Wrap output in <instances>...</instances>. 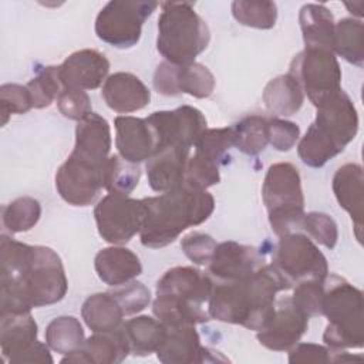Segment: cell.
I'll use <instances>...</instances> for the list:
<instances>
[{"label":"cell","instance_id":"7c38bea8","mask_svg":"<svg viewBox=\"0 0 364 364\" xmlns=\"http://www.w3.org/2000/svg\"><path fill=\"white\" fill-rule=\"evenodd\" d=\"M144 199L108 193L94 209L98 235L111 245H124L142 230L146 218Z\"/></svg>","mask_w":364,"mask_h":364},{"label":"cell","instance_id":"ffe728a7","mask_svg":"<svg viewBox=\"0 0 364 364\" xmlns=\"http://www.w3.org/2000/svg\"><path fill=\"white\" fill-rule=\"evenodd\" d=\"M63 88L95 90L108 78L109 61L97 50L84 48L70 54L58 65Z\"/></svg>","mask_w":364,"mask_h":364},{"label":"cell","instance_id":"2e32d148","mask_svg":"<svg viewBox=\"0 0 364 364\" xmlns=\"http://www.w3.org/2000/svg\"><path fill=\"white\" fill-rule=\"evenodd\" d=\"M154 88L166 97L189 94L195 98H208L215 90V77L200 63L183 65L162 61L154 73Z\"/></svg>","mask_w":364,"mask_h":364},{"label":"cell","instance_id":"ab89813d","mask_svg":"<svg viewBox=\"0 0 364 364\" xmlns=\"http://www.w3.org/2000/svg\"><path fill=\"white\" fill-rule=\"evenodd\" d=\"M219 166L220 165L216 161L195 152L188 159L183 183L196 189L206 191L208 188L220 182Z\"/></svg>","mask_w":364,"mask_h":364},{"label":"cell","instance_id":"836d02e7","mask_svg":"<svg viewBox=\"0 0 364 364\" xmlns=\"http://www.w3.org/2000/svg\"><path fill=\"white\" fill-rule=\"evenodd\" d=\"M141 169L136 164L124 159L119 154L109 155L104 166V189L108 193L128 196L138 185Z\"/></svg>","mask_w":364,"mask_h":364},{"label":"cell","instance_id":"d590c367","mask_svg":"<svg viewBox=\"0 0 364 364\" xmlns=\"http://www.w3.org/2000/svg\"><path fill=\"white\" fill-rule=\"evenodd\" d=\"M235 146L246 155H257L269 144L267 118L249 115L233 125Z\"/></svg>","mask_w":364,"mask_h":364},{"label":"cell","instance_id":"9a60e30c","mask_svg":"<svg viewBox=\"0 0 364 364\" xmlns=\"http://www.w3.org/2000/svg\"><path fill=\"white\" fill-rule=\"evenodd\" d=\"M145 119L155 136V152L169 146L191 149L206 129L205 115L191 105H182L172 111H155Z\"/></svg>","mask_w":364,"mask_h":364},{"label":"cell","instance_id":"7a4b0ae2","mask_svg":"<svg viewBox=\"0 0 364 364\" xmlns=\"http://www.w3.org/2000/svg\"><path fill=\"white\" fill-rule=\"evenodd\" d=\"M291 287L272 264H262L243 280L213 284L208 314L223 323L260 331L274 316L276 294Z\"/></svg>","mask_w":364,"mask_h":364},{"label":"cell","instance_id":"83f0119b","mask_svg":"<svg viewBox=\"0 0 364 364\" xmlns=\"http://www.w3.org/2000/svg\"><path fill=\"white\" fill-rule=\"evenodd\" d=\"M299 23L306 47L333 51L336 21L324 4H304L299 13Z\"/></svg>","mask_w":364,"mask_h":364},{"label":"cell","instance_id":"f546056e","mask_svg":"<svg viewBox=\"0 0 364 364\" xmlns=\"http://www.w3.org/2000/svg\"><path fill=\"white\" fill-rule=\"evenodd\" d=\"M81 316L88 328L100 333L119 328L125 314L111 293H95L82 303Z\"/></svg>","mask_w":364,"mask_h":364},{"label":"cell","instance_id":"4dcf8cb0","mask_svg":"<svg viewBox=\"0 0 364 364\" xmlns=\"http://www.w3.org/2000/svg\"><path fill=\"white\" fill-rule=\"evenodd\" d=\"M122 330L129 344V353L145 357L156 353L161 346L166 327L165 324L149 316H138L122 324Z\"/></svg>","mask_w":364,"mask_h":364},{"label":"cell","instance_id":"8fae6325","mask_svg":"<svg viewBox=\"0 0 364 364\" xmlns=\"http://www.w3.org/2000/svg\"><path fill=\"white\" fill-rule=\"evenodd\" d=\"M272 266L291 284L303 280L324 279L328 274L326 256L303 233L280 236L272 256Z\"/></svg>","mask_w":364,"mask_h":364},{"label":"cell","instance_id":"7dc6e473","mask_svg":"<svg viewBox=\"0 0 364 364\" xmlns=\"http://www.w3.org/2000/svg\"><path fill=\"white\" fill-rule=\"evenodd\" d=\"M267 131L269 144L280 152L290 151L300 136L299 125L282 118H267Z\"/></svg>","mask_w":364,"mask_h":364},{"label":"cell","instance_id":"f6af8a7d","mask_svg":"<svg viewBox=\"0 0 364 364\" xmlns=\"http://www.w3.org/2000/svg\"><path fill=\"white\" fill-rule=\"evenodd\" d=\"M57 107L65 118L74 121H81L92 112L88 94L77 88H63L57 97Z\"/></svg>","mask_w":364,"mask_h":364},{"label":"cell","instance_id":"ac0fdd59","mask_svg":"<svg viewBox=\"0 0 364 364\" xmlns=\"http://www.w3.org/2000/svg\"><path fill=\"white\" fill-rule=\"evenodd\" d=\"M307 327L309 317L294 306L291 297H284L277 301L272 321L257 331L256 338L269 350L289 351L300 341Z\"/></svg>","mask_w":364,"mask_h":364},{"label":"cell","instance_id":"5bb4252c","mask_svg":"<svg viewBox=\"0 0 364 364\" xmlns=\"http://www.w3.org/2000/svg\"><path fill=\"white\" fill-rule=\"evenodd\" d=\"M104 166L71 152L55 173L58 195L73 206L91 205L104 188Z\"/></svg>","mask_w":364,"mask_h":364},{"label":"cell","instance_id":"7bdbcfd3","mask_svg":"<svg viewBox=\"0 0 364 364\" xmlns=\"http://www.w3.org/2000/svg\"><path fill=\"white\" fill-rule=\"evenodd\" d=\"M0 108L3 125H6L10 115L26 114L30 111L33 108V101L28 88L20 84H3L0 87Z\"/></svg>","mask_w":364,"mask_h":364},{"label":"cell","instance_id":"cb8c5ba5","mask_svg":"<svg viewBox=\"0 0 364 364\" xmlns=\"http://www.w3.org/2000/svg\"><path fill=\"white\" fill-rule=\"evenodd\" d=\"M363 168L358 164H346L340 166L333 176L334 196L353 220L355 237L361 243L363 230V205H364V186H363Z\"/></svg>","mask_w":364,"mask_h":364},{"label":"cell","instance_id":"bcb514c9","mask_svg":"<svg viewBox=\"0 0 364 364\" xmlns=\"http://www.w3.org/2000/svg\"><path fill=\"white\" fill-rule=\"evenodd\" d=\"M216 246V240L210 235L202 232L188 233L181 240V247L185 256L195 264H209Z\"/></svg>","mask_w":364,"mask_h":364},{"label":"cell","instance_id":"1f68e13d","mask_svg":"<svg viewBox=\"0 0 364 364\" xmlns=\"http://www.w3.org/2000/svg\"><path fill=\"white\" fill-rule=\"evenodd\" d=\"M84 341L82 326L74 316L55 317L46 328V343L55 353L73 354L84 346Z\"/></svg>","mask_w":364,"mask_h":364},{"label":"cell","instance_id":"7402d4cb","mask_svg":"<svg viewBox=\"0 0 364 364\" xmlns=\"http://www.w3.org/2000/svg\"><path fill=\"white\" fill-rule=\"evenodd\" d=\"M129 354V344L122 326L112 331H100L90 336L84 346L65 355L61 363H91V364H115L121 363Z\"/></svg>","mask_w":364,"mask_h":364},{"label":"cell","instance_id":"8d00e7d4","mask_svg":"<svg viewBox=\"0 0 364 364\" xmlns=\"http://www.w3.org/2000/svg\"><path fill=\"white\" fill-rule=\"evenodd\" d=\"M41 216V205L31 196H21L3 206V226L10 233H21L33 229Z\"/></svg>","mask_w":364,"mask_h":364},{"label":"cell","instance_id":"603a6c76","mask_svg":"<svg viewBox=\"0 0 364 364\" xmlns=\"http://www.w3.org/2000/svg\"><path fill=\"white\" fill-rule=\"evenodd\" d=\"M101 92L107 107L119 114L139 111L151 101L148 87L136 75L124 71L111 74L105 80Z\"/></svg>","mask_w":364,"mask_h":364},{"label":"cell","instance_id":"d4e9b609","mask_svg":"<svg viewBox=\"0 0 364 364\" xmlns=\"http://www.w3.org/2000/svg\"><path fill=\"white\" fill-rule=\"evenodd\" d=\"M189 149L169 146L155 152L145 165L149 186L155 192H168L183 183Z\"/></svg>","mask_w":364,"mask_h":364},{"label":"cell","instance_id":"ee69618b","mask_svg":"<svg viewBox=\"0 0 364 364\" xmlns=\"http://www.w3.org/2000/svg\"><path fill=\"white\" fill-rule=\"evenodd\" d=\"M124 287L114 290L111 294L121 306L125 316H132L142 311L151 303V291L141 282H129L122 284Z\"/></svg>","mask_w":364,"mask_h":364},{"label":"cell","instance_id":"e0dca14e","mask_svg":"<svg viewBox=\"0 0 364 364\" xmlns=\"http://www.w3.org/2000/svg\"><path fill=\"white\" fill-rule=\"evenodd\" d=\"M166 331L156 357L164 364H192L225 361L216 351L200 346V338L193 324H165Z\"/></svg>","mask_w":364,"mask_h":364},{"label":"cell","instance_id":"30bf717a","mask_svg":"<svg viewBox=\"0 0 364 364\" xmlns=\"http://www.w3.org/2000/svg\"><path fill=\"white\" fill-rule=\"evenodd\" d=\"M289 74L300 84L303 92L317 108L323 101L341 90V68L333 51L304 47L294 55Z\"/></svg>","mask_w":364,"mask_h":364},{"label":"cell","instance_id":"277c9868","mask_svg":"<svg viewBox=\"0 0 364 364\" xmlns=\"http://www.w3.org/2000/svg\"><path fill=\"white\" fill-rule=\"evenodd\" d=\"M358 114L350 95L338 90L317 107L314 122L300 139L297 154L310 168H321L355 138Z\"/></svg>","mask_w":364,"mask_h":364},{"label":"cell","instance_id":"f1b7e54d","mask_svg":"<svg viewBox=\"0 0 364 364\" xmlns=\"http://www.w3.org/2000/svg\"><path fill=\"white\" fill-rule=\"evenodd\" d=\"M263 102L269 112L279 117L294 115L304 102V92L291 74L270 80L263 91Z\"/></svg>","mask_w":364,"mask_h":364},{"label":"cell","instance_id":"c3c4849f","mask_svg":"<svg viewBox=\"0 0 364 364\" xmlns=\"http://www.w3.org/2000/svg\"><path fill=\"white\" fill-rule=\"evenodd\" d=\"M289 363H333V351L314 343H297L289 350Z\"/></svg>","mask_w":364,"mask_h":364},{"label":"cell","instance_id":"4316f807","mask_svg":"<svg viewBox=\"0 0 364 364\" xmlns=\"http://www.w3.org/2000/svg\"><path fill=\"white\" fill-rule=\"evenodd\" d=\"M109 151L111 128L104 117L91 112L84 119L78 121L75 127L74 154L98 164H105L109 158Z\"/></svg>","mask_w":364,"mask_h":364},{"label":"cell","instance_id":"e575fe53","mask_svg":"<svg viewBox=\"0 0 364 364\" xmlns=\"http://www.w3.org/2000/svg\"><path fill=\"white\" fill-rule=\"evenodd\" d=\"M232 16L246 27L269 30L277 20V6L267 0H236L232 3Z\"/></svg>","mask_w":364,"mask_h":364},{"label":"cell","instance_id":"5b68a950","mask_svg":"<svg viewBox=\"0 0 364 364\" xmlns=\"http://www.w3.org/2000/svg\"><path fill=\"white\" fill-rule=\"evenodd\" d=\"M213 289L210 277L191 266L166 270L156 282L152 311L164 324H200L210 317L203 309Z\"/></svg>","mask_w":364,"mask_h":364},{"label":"cell","instance_id":"ba28073f","mask_svg":"<svg viewBox=\"0 0 364 364\" xmlns=\"http://www.w3.org/2000/svg\"><path fill=\"white\" fill-rule=\"evenodd\" d=\"M262 196L269 223L279 237L300 226L304 216V195L299 169L293 164L277 162L269 166Z\"/></svg>","mask_w":364,"mask_h":364},{"label":"cell","instance_id":"b9f144b4","mask_svg":"<svg viewBox=\"0 0 364 364\" xmlns=\"http://www.w3.org/2000/svg\"><path fill=\"white\" fill-rule=\"evenodd\" d=\"M300 226L314 239L317 243L327 249H334L338 240L337 223L331 216L323 212H309L304 213Z\"/></svg>","mask_w":364,"mask_h":364},{"label":"cell","instance_id":"6da1fadb","mask_svg":"<svg viewBox=\"0 0 364 364\" xmlns=\"http://www.w3.org/2000/svg\"><path fill=\"white\" fill-rule=\"evenodd\" d=\"M68 289L60 256L47 246L0 239V314L58 303Z\"/></svg>","mask_w":364,"mask_h":364},{"label":"cell","instance_id":"f35d334b","mask_svg":"<svg viewBox=\"0 0 364 364\" xmlns=\"http://www.w3.org/2000/svg\"><path fill=\"white\" fill-rule=\"evenodd\" d=\"M195 152H199L219 165L225 164V158L232 146H235V129L225 128H206L195 142Z\"/></svg>","mask_w":364,"mask_h":364},{"label":"cell","instance_id":"44dd1931","mask_svg":"<svg viewBox=\"0 0 364 364\" xmlns=\"http://www.w3.org/2000/svg\"><path fill=\"white\" fill-rule=\"evenodd\" d=\"M118 154L134 164L148 161L156 148L154 132L145 118L119 115L114 121Z\"/></svg>","mask_w":364,"mask_h":364},{"label":"cell","instance_id":"52a82bcc","mask_svg":"<svg viewBox=\"0 0 364 364\" xmlns=\"http://www.w3.org/2000/svg\"><path fill=\"white\" fill-rule=\"evenodd\" d=\"M328 323L323 341L334 353L347 348H361L364 344L363 293L337 274L324 279L323 311Z\"/></svg>","mask_w":364,"mask_h":364},{"label":"cell","instance_id":"d6986e66","mask_svg":"<svg viewBox=\"0 0 364 364\" xmlns=\"http://www.w3.org/2000/svg\"><path fill=\"white\" fill-rule=\"evenodd\" d=\"M262 264L263 257L256 247L228 240L218 243L208 270L220 282H237L249 277Z\"/></svg>","mask_w":364,"mask_h":364},{"label":"cell","instance_id":"4fadbf2b","mask_svg":"<svg viewBox=\"0 0 364 364\" xmlns=\"http://www.w3.org/2000/svg\"><path fill=\"white\" fill-rule=\"evenodd\" d=\"M0 347L13 364L53 363L47 343L37 340V323L30 313L0 314Z\"/></svg>","mask_w":364,"mask_h":364},{"label":"cell","instance_id":"74e56055","mask_svg":"<svg viewBox=\"0 0 364 364\" xmlns=\"http://www.w3.org/2000/svg\"><path fill=\"white\" fill-rule=\"evenodd\" d=\"M30 91L33 108H47L61 92V80L58 65L43 67L26 85Z\"/></svg>","mask_w":364,"mask_h":364},{"label":"cell","instance_id":"d6a6232c","mask_svg":"<svg viewBox=\"0 0 364 364\" xmlns=\"http://www.w3.org/2000/svg\"><path fill=\"white\" fill-rule=\"evenodd\" d=\"M333 53L346 61L361 67L364 63L363 21L347 17L336 23Z\"/></svg>","mask_w":364,"mask_h":364},{"label":"cell","instance_id":"484cf974","mask_svg":"<svg viewBox=\"0 0 364 364\" xmlns=\"http://www.w3.org/2000/svg\"><path fill=\"white\" fill-rule=\"evenodd\" d=\"M94 267L100 280L112 287L129 283L142 273L139 257L121 245L101 249L94 259Z\"/></svg>","mask_w":364,"mask_h":364},{"label":"cell","instance_id":"8992f818","mask_svg":"<svg viewBox=\"0 0 364 364\" xmlns=\"http://www.w3.org/2000/svg\"><path fill=\"white\" fill-rule=\"evenodd\" d=\"M159 6L162 11L158 18L156 50L168 63H195L210 41L206 21L189 1H164Z\"/></svg>","mask_w":364,"mask_h":364},{"label":"cell","instance_id":"60d3db41","mask_svg":"<svg viewBox=\"0 0 364 364\" xmlns=\"http://www.w3.org/2000/svg\"><path fill=\"white\" fill-rule=\"evenodd\" d=\"M324 279L303 280L297 283L294 287L291 301L309 318L321 316L323 297H324Z\"/></svg>","mask_w":364,"mask_h":364},{"label":"cell","instance_id":"3957f363","mask_svg":"<svg viewBox=\"0 0 364 364\" xmlns=\"http://www.w3.org/2000/svg\"><path fill=\"white\" fill-rule=\"evenodd\" d=\"M144 202L148 212L139 237L144 246L152 249L171 245L188 228L208 220L215 210V199L208 191L186 183L144 198Z\"/></svg>","mask_w":364,"mask_h":364},{"label":"cell","instance_id":"9c48e42d","mask_svg":"<svg viewBox=\"0 0 364 364\" xmlns=\"http://www.w3.org/2000/svg\"><path fill=\"white\" fill-rule=\"evenodd\" d=\"M158 6V1L149 0L108 1L95 18V34L115 48H131L139 41L145 20Z\"/></svg>","mask_w":364,"mask_h":364}]
</instances>
